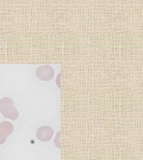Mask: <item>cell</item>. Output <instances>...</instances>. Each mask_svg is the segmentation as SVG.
Instances as JSON below:
<instances>
[{
    "mask_svg": "<svg viewBox=\"0 0 143 160\" xmlns=\"http://www.w3.org/2000/svg\"><path fill=\"white\" fill-rule=\"evenodd\" d=\"M2 114L4 118L12 120H17L19 118V116L18 110L14 106L12 108V109H10L8 111L2 113Z\"/></svg>",
    "mask_w": 143,
    "mask_h": 160,
    "instance_id": "5b68a950",
    "label": "cell"
},
{
    "mask_svg": "<svg viewBox=\"0 0 143 160\" xmlns=\"http://www.w3.org/2000/svg\"><path fill=\"white\" fill-rule=\"evenodd\" d=\"M53 135L54 130L49 126H41L36 132V138L41 142L50 141L53 137Z\"/></svg>",
    "mask_w": 143,
    "mask_h": 160,
    "instance_id": "7a4b0ae2",
    "label": "cell"
},
{
    "mask_svg": "<svg viewBox=\"0 0 143 160\" xmlns=\"http://www.w3.org/2000/svg\"><path fill=\"white\" fill-rule=\"evenodd\" d=\"M0 129L4 132L7 136L10 135L14 131V126L11 122L8 121H3L0 123Z\"/></svg>",
    "mask_w": 143,
    "mask_h": 160,
    "instance_id": "277c9868",
    "label": "cell"
},
{
    "mask_svg": "<svg viewBox=\"0 0 143 160\" xmlns=\"http://www.w3.org/2000/svg\"><path fill=\"white\" fill-rule=\"evenodd\" d=\"M14 103L10 97H4L0 100V112L5 113L14 106Z\"/></svg>",
    "mask_w": 143,
    "mask_h": 160,
    "instance_id": "3957f363",
    "label": "cell"
},
{
    "mask_svg": "<svg viewBox=\"0 0 143 160\" xmlns=\"http://www.w3.org/2000/svg\"><path fill=\"white\" fill-rule=\"evenodd\" d=\"M56 82V85L57 87L58 88H60V73H59L58 75L57 76Z\"/></svg>",
    "mask_w": 143,
    "mask_h": 160,
    "instance_id": "52a82bcc",
    "label": "cell"
},
{
    "mask_svg": "<svg viewBox=\"0 0 143 160\" xmlns=\"http://www.w3.org/2000/svg\"><path fill=\"white\" fill-rule=\"evenodd\" d=\"M36 75L41 81H48L54 77V70L50 65H41L36 69Z\"/></svg>",
    "mask_w": 143,
    "mask_h": 160,
    "instance_id": "6da1fadb",
    "label": "cell"
},
{
    "mask_svg": "<svg viewBox=\"0 0 143 160\" xmlns=\"http://www.w3.org/2000/svg\"><path fill=\"white\" fill-rule=\"evenodd\" d=\"M7 138V135L0 129V145L5 143Z\"/></svg>",
    "mask_w": 143,
    "mask_h": 160,
    "instance_id": "8992f818",
    "label": "cell"
}]
</instances>
